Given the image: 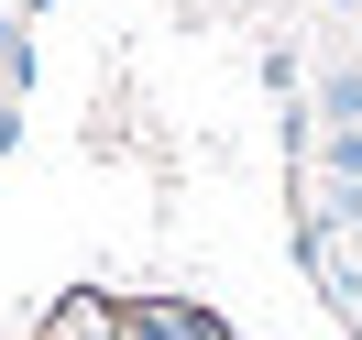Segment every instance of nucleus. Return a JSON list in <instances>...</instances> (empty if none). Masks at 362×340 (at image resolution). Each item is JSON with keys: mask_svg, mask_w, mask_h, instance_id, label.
<instances>
[{"mask_svg": "<svg viewBox=\"0 0 362 340\" xmlns=\"http://www.w3.org/2000/svg\"><path fill=\"white\" fill-rule=\"evenodd\" d=\"M132 340H220V318H209V307H176V296H165V307H132Z\"/></svg>", "mask_w": 362, "mask_h": 340, "instance_id": "nucleus-1", "label": "nucleus"}]
</instances>
